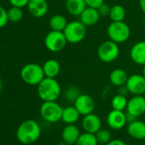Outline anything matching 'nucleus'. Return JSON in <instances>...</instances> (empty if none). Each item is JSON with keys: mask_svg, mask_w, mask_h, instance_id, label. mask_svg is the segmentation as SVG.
<instances>
[{"mask_svg": "<svg viewBox=\"0 0 145 145\" xmlns=\"http://www.w3.org/2000/svg\"><path fill=\"white\" fill-rule=\"evenodd\" d=\"M41 135V128L39 123L34 120H27L23 121L17 128V140L23 144H31L35 142Z\"/></svg>", "mask_w": 145, "mask_h": 145, "instance_id": "nucleus-1", "label": "nucleus"}, {"mask_svg": "<svg viewBox=\"0 0 145 145\" xmlns=\"http://www.w3.org/2000/svg\"><path fill=\"white\" fill-rule=\"evenodd\" d=\"M38 95L43 102L56 101L61 93V87L56 78L44 77L37 86Z\"/></svg>", "mask_w": 145, "mask_h": 145, "instance_id": "nucleus-2", "label": "nucleus"}, {"mask_svg": "<svg viewBox=\"0 0 145 145\" xmlns=\"http://www.w3.org/2000/svg\"><path fill=\"white\" fill-rule=\"evenodd\" d=\"M44 77L43 67L38 63H27L21 70L22 80L29 86H38Z\"/></svg>", "mask_w": 145, "mask_h": 145, "instance_id": "nucleus-3", "label": "nucleus"}, {"mask_svg": "<svg viewBox=\"0 0 145 145\" xmlns=\"http://www.w3.org/2000/svg\"><path fill=\"white\" fill-rule=\"evenodd\" d=\"M107 34L110 40L117 44H122L129 39L131 28L124 21L112 22L107 27Z\"/></svg>", "mask_w": 145, "mask_h": 145, "instance_id": "nucleus-4", "label": "nucleus"}, {"mask_svg": "<svg viewBox=\"0 0 145 145\" xmlns=\"http://www.w3.org/2000/svg\"><path fill=\"white\" fill-rule=\"evenodd\" d=\"M86 26L80 21H72L67 23L63 30V33L70 44H79L86 36Z\"/></svg>", "mask_w": 145, "mask_h": 145, "instance_id": "nucleus-5", "label": "nucleus"}, {"mask_svg": "<svg viewBox=\"0 0 145 145\" xmlns=\"http://www.w3.org/2000/svg\"><path fill=\"white\" fill-rule=\"evenodd\" d=\"M120 55L119 44L107 40L103 42L97 49V56L104 63H110L115 61Z\"/></svg>", "mask_w": 145, "mask_h": 145, "instance_id": "nucleus-6", "label": "nucleus"}, {"mask_svg": "<svg viewBox=\"0 0 145 145\" xmlns=\"http://www.w3.org/2000/svg\"><path fill=\"white\" fill-rule=\"evenodd\" d=\"M63 108L56 101L44 102L40 107L41 117L49 123H56L61 120Z\"/></svg>", "mask_w": 145, "mask_h": 145, "instance_id": "nucleus-7", "label": "nucleus"}, {"mask_svg": "<svg viewBox=\"0 0 145 145\" xmlns=\"http://www.w3.org/2000/svg\"><path fill=\"white\" fill-rule=\"evenodd\" d=\"M67 44V40L63 33L61 31L51 30L49 32L44 38V45L46 49L52 52L57 53L61 51Z\"/></svg>", "mask_w": 145, "mask_h": 145, "instance_id": "nucleus-8", "label": "nucleus"}, {"mask_svg": "<svg viewBox=\"0 0 145 145\" xmlns=\"http://www.w3.org/2000/svg\"><path fill=\"white\" fill-rule=\"evenodd\" d=\"M125 86L132 95H142L145 91V78L139 74H133L127 79Z\"/></svg>", "mask_w": 145, "mask_h": 145, "instance_id": "nucleus-9", "label": "nucleus"}, {"mask_svg": "<svg viewBox=\"0 0 145 145\" xmlns=\"http://www.w3.org/2000/svg\"><path fill=\"white\" fill-rule=\"evenodd\" d=\"M125 110L137 118L142 116L145 114V97L142 95H133L128 100Z\"/></svg>", "mask_w": 145, "mask_h": 145, "instance_id": "nucleus-10", "label": "nucleus"}, {"mask_svg": "<svg viewBox=\"0 0 145 145\" xmlns=\"http://www.w3.org/2000/svg\"><path fill=\"white\" fill-rule=\"evenodd\" d=\"M74 104V107L80 112V114L83 116L93 113L96 105L92 97H91L88 94H82V93L75 100Z\"/></svg>", "mask_w": 145, "mask_h": 145, "instance_id": "nucleus-11", "label": "nucleus"}, {"mask_svg": "<svg viewBox=\"0 0 145 145\" xmlns=\"http://www.w3.org/2000/svg\"><path fill=\"white\" fill-rule=\"evenodd\" d=\"M107 123L113 130H121L127 123L125 113L124 111L112 109L108 114Z\"/></svg>", "mask_w": 145, "mask_h": 145, "instance_id": "nucleus-12", "label": "nucleus"}, {"mask_svg": "<svg viewBox=\"0 0 145 145\" xmlns=\"http://www.w3.org/2000/svg\"><path fill=\"white\" fill-rule=\"evenodd\" d=\"M82 126L86 132L96 134L102 128V120L98 115L91 113L84 116L82 120Z\"/></svg>", "mask_w": 145, "mask_h": 145, "instance_id": "nucleus-13", "label": "nucleus"}, {"mask_svg": "<svg viewBox=\"0 0 145 145\" xmlns=\"http://www.w3.org/2000/svg\"><path fill=\"white\" fill-rule=\"evenodd\" d=\"M27 7L29 13L36 18L44 17L49 10V5L46 0H30Z\"/></svg>", "mask_w": 145, "mask_h": 145, "instance_id": "nucleus-14", "label": "nucleus"}, {"mask_svg": "<svg viewBox=\"0 0 145 145\" xmlns=\"http://www.w3.org/2000/svg\"><path fill=\"white\" fill-rule=\"evenodd\" d=\"M131 61L137 65H145V41H138L132 45L130 50Z\"/></svg>", "mask_w": 145, "mask_h": 145, "instance_id": "nucleus-15", "label": "nucleus"}, {"mask_svg": "<svg viewBox=\"0 0 145 145\" xmlns=\"http://www.w3.org/2000/svg\"><path fill=\"white\" fill-rule=\"evenodd\" d=\"M80 134V129L74 124H67L61 131V138L69 145H72L76 143Z\"/></svg>", "mask_w": 145, "mask_h": 145, "instance_id": "nucleus-16", "label": "nucleus"}, {"mask_svg": "<svg viewBox=\"0 0 145 145\" xmlns=\"http://www.w3.org/2000/svg\"><path fill=\"white\" fill-rule=\"evenodd\" d=\"M101 18V16L97 9L86 7V10L80 16V21L86 27H91L96 25Z\"/></svg>", "mask_w": 145, "mask_h": 145, "instance_id": "nucleus-17", "label": "nucleus"}, {"mask_svg": "<svg viewBox=\"0 0 145 145\" xmlns=\"http://www.w3.org/2000/svg\"><path fill=\"white\" fill-rule=\"evenodd\" d=\"M127 133L128 135L137 140L145 139V122L141 120H134L128 124L127 125Z\"/></svg>", "mask_w": 145, "mask_h": 145, "instance_id": "nucleus-18", "label": "nucleus"}, {"mask_svg": "<svg viewBox=\"0 0 145 145\" xmlns=\"http://www.w3.org/2000/svg\"><path fill=\"white\" fill-rule=\"evenodd\" d=\"M87 7L85 0H66L65 8L67 13L72 16H80Z\"/></svg>", "mask_w": 145, "mask_h": 145, "instance_id": "nucleus-19", "label": "nucleus"}, {"mask_svg": "<svg viewBox=\"0 0 145 145\" xmlns=\"http://www.w3.org/2000/svg\"><path fill=\"white\" fill-rule=\"evenodd\" d=\"M128 77L129 75L125 70L121 68H115L110 72L109 81L113 86L116 87H120L125 86Z\"/></svg>", "mask_w": 145, "mask_h": 145, "instance_id": "nucleus-20", "label": "nucleus"}, {"mask_svg": "<svg viewBox=\"0 0 145 145\" xmlns=\"http://www.w3.org/2000/svg\"><path fill=\"white\" fill-rule=\"evenodd\" d=\"M43 70L45 77L56 78L61 72V65L56 59H49L43 64Z\"/></svg>", "mask_w": 145, "mask_h": 145, "instance_id": "nucleus-21", "label": "nucleus"}, {"mask_svg": "<svg viewBox=\"0 0 145 145\" xmlns=\"http://www.w3.org/2000/svg\"><path fill=\"white\" fill-rule=\"evenodd\" d=\"M80 114L78 109L74 106H68L63 108L62 110V116L61 120L67 124H74L76 123L80 117Z\"/></svg>", "mask_w": 145, "mask_h": 145, "instance_id": "nucleus-22", "label": "nucleus"}, {"mask_svg": "<svg viewBox=\"0 0 145 145\" xmlns=\"http://www.w3.org/2000/svg\"><path fill=\"white\" fill-rule=\"evenodd\" d=\"M67 23L68 22H67V18L64 16L60 15V14H56V15L52 16L49 22V25H50L51 30L61 31V32H63V30L67 27Z\"/></svg>", "mask_w": 145, "mask_h": 145, "instance_id": "nucleus-23", "label": "nucleus"}, {"mask_svg": "<svg viewBox=\"0 0 145 145\" xmlns=\"http://www.w3.org/2000/svg\"><path fill=\"white\" fill-rule=\"evenodd\" d=\"M126 13L125 8L120 5H114L111 6L109 18L112 22H123L125 18Z\"/></svg>", "mask_w": 145, "mask_h": 145, "instance_id": "nucleus-24", "label": "nucleus"}, {"mask_svg": "<svg viewBox=\"0 0 145 145\" xmlns=\"http://www.w3.org/2000/svg\"><path fill=\"white\" fill-rule=\"evenodd\" d=\"M127 103H128V100L125 97V96H123V95H120V94L118 93L117 95H115L112 98L111 106H112L113 109L124 111V110L126 109Z\"/></svg>", "mask_w": 145, "mask_h": 145, "instance_id": "nucleus-25", "label": "nucleus"}, {"mask_svg": "<svg viewBox=\"0 0 145 145\" xmlns=\"http://www.w3.org/2000/svg\"><path fill=\"white\" fill-rule=\"evenodd\" d=\"M98 142L97 140L96 135L89 132H84L80 134L79 139L77 140L75 145H97Z\"/></svg>", "mask_w": 145, "mask_h": 145, "instance_id": "nucleus-26", "label": "nucleus"}, {"mask_svg": "<svg viewBox=\"0 0 145 145\" xmlns=\"http://www.w3.org/2000/svg\"><path fill=\"white\" fill-rule=\"evenodd\" d=\"M7 15H8L9 22H11L13 23L19 22L23 18V11L22 8H18V7L12 6L10 9L7 10Z\"/></svg>", "mask_w": 145, "mask_h": 145, "instance_id": "nucleus-27", "label": "nucleus"}, {"mask_svg": "<svg viewBox=\"0 0 145 145\" xmlns=\"http://www.w3.org/2000/svg\"><path fill=\"white\" fill-rule=\"evenodd\" d=\"M81 94L80 90L75 86H68L65 92H64V98L67 101V102H72L74 103L75 100L80 97V95Z\"/></svg>", "mask_w": 145, "mask_h": 145, "instance_id": "nucleus-28", "label": "nucleus"}, {"mask_svg": "<svg viewBox=\"0 0 145 145\" xmlns=\"http://www.w3.org/2000/svg\"><path fill=\"white\" fill-rule=\"evenodd\" d=\"M97 140L100 144H107L111 141V133L107 129H100L96 134Z\"/></svg>", "mask_w": 145, "mask_h": 145, "instance_id": "nucleus-29", "label": "nucleus"}, {"mask_svg": "<svg viewBox=\"0 0 145 145\" xmlns=\"http://www.w3.org/2000/svg\"><path fill=\"white\" fill-rule=\"evenodd\" d=\"M8 22H9V20H8L7 10H5L4 7L0 5V28H2L5 26H6Z\"/></svg>", "mask_w": 145, "mask_h": 145, "instance_id": "nucleus-30", "label": "nucleus"}, {"mask_svg": "<svg viewBox=\"0 0 145 145\" xmlns=\"http://www.w3.org/2000/svg\"><path fill=\"white\" fill-rule=\"evenodd\" d=\"M97 10H98V12H99V14H100L101 16L106 17V16H109L110 10H111V7L108 4L103 3L102 5H100L97 8Z\"/></svg>", "mask_w": 145, "mask_h": 145, "instance_id": "nucleus-31", "label": "nucleus"}, {"mask_svg": "<svg viewBox=\"0 0 145 145\" xmlns=\"http://www.w3.org/2000/svg\"><path fill=\"white\" fill-rule=\"evenodd\" d=\"M10 4L14 7L18 8H23L25 6H27L30 0H9Z\"/></svg>", "mask_w": 145, "mask_h": 145, "instance_id": "nucleus-32", "label": "nucleus"}, {"mask_svg": "<svg viewBox=\"0 0 145 145\" xmlns=\"http://www.w3.org/2000/svg\"><path fill=\"white\" fill-rule=\"evenodd\" d=\"M88 7L97 9L100 5L104 3V0H85Z\"/></svg>", "mask_w": 145, "mask_h": 145, "instance_id": "nucleus-33", "label": "nucleus"}, {"mask_svg": "<svg viewBox=\"0 0 145 145\" xmlns=\"http://www.w3.org/2000/svg\"><path fill=\"white\" fill-rule=\"evenodd\" d=\"M106 145H126L125 142L120 139H114L111 140L109 142H108Z\"/></svg>", "mask_w": 145, "mask_h": 145, "instance_id": "nucleus-34", "label": "nucleus"}, {"mask_svg": "<svg viewBox=\"0 0 145 145\" xmlns=\"http://www.w3.org/2000/svg\"><path fill=\"white\" fill-rule=\"evenodd\" d=\"M125 117H126V121H127L128 124L137 120V117H135L134 115H132V114H129L127 112H125Z\"/></svg>", "mask_w": 145, "mask_h": 145, "instance_id": "nucleus-35", "label": "nucleus"}, {"mask_svg": "<svg viewBox=\"0 0 145 145\" xmlns=\"http://www.w3.org/2000/svg\"><path fill=\"white\" fill-rule=\"evenodd\" d=\"M119 88H120L119 94L123 95V96H126V95L129 93V91H128V90H127V88H126V86H120V87H119Z\"/></svg>", "mask_w": 145, "mask_h": 145, "instance_id": "nucleus-36", "label": "nucleus"}, {"mask_svg": "<svg viewBox=\"0 0 145 145\" xmlns=\"http://www.w3.org/2000/svg\"><path fill=\"white\" fill-rule=\"evenodd\" d=\"M139 6L143 14H145V0H139Z\"/></svg>", "mask_w": 145, "mask_h": 145, "instance_id": "nucleus-37", "label": "nucleus"}, {"mask_svg": "<svg viewBox=\"0 0 145 145\" xmlns=\"http://www.w3.org/2000/svg\"><path fill=\"white\" fill-rule=\"evenodd\" d=\"M57 145H69L68 143H67L66 142H64V141H62V142H59Z\"/></svg>", "mask_w": 145, "mask_h": 145, "instance_id": "nucleus-38", "label": "nucleus"}, {"mask_svg": "<svg viewBox=\"0 0 145 145\" xmlns=\"http://www.w3.org/2000/svg\"><path fill=\"white\" fill-rule=\"evenodd\" d=\"M2 87H3V83H2V80H0V92L2 91Z\"/></svg>", "mask_w": 145, "mask_h": 145, "instance_id": "nucleus-39", "label": "nucleus"}, {"mask_svg": "<svg viewBox=\"0 0 145 145\" xmlns=\"http://www.w3.org/2000/svg\"><path fill=\"white\" fill-rule=\"evenodd\" d=\"M142 75H143L144 78H145V65L143 66V68H142Z\"/></svg>", "mask_w": 145, "mask_h": 145, "instance_id": "nucleus-40", "label": "nucleus"}, {"mask_svg": "<svg viewBox=\"0 0 145 145\" xmlns=\"http://www.w3.org/2000/svg\"><path fill=\"white\" fill-rule=\"evenodd\" d=\"M142 23H143V25H144V27H145V14H144L143 19H142Z\"/></svg>", "mask_w": 145, "mask_h": 145, "instance_id": "nucleus-41", "label": "nucleus"}, {"mask_svg": "<svg viewBox=\"0 0 145 145\" xmlns=\"http://www.w3.org/2000/svg\"><path fill=\"white\" fill-rule=\"evenodd\" d=\"M142 96H143V97H145V91H144V93H143V94H142Z\"/></svg>", "mask_w": 145, "mask_h": 145, "instance_id": "nucleus-42", "label": "nucleus"}, {"mask_svg": "<svg viewBox=\"0 0 145 145\" xmlns=\"http://www.w3.org/2000/svg\"><path fill=\"white\" fill-rule=\"evenodd\" d=\"M64 1H66V0H64Z\"/></svg>", "mask_w": 145, "mask_h": 145, "instance_id": "nucleus-43", "label": "nucleus"}, {"mask_svg": "<svg viewBox=\"0 0 145 145\" xmlns=\"http://www.w3.org/2000/svg\"><path fill=\"white\" fill-rule=\"evenodd\" d=\"M144 145H145V144H144Z\"/></svg>", "mask_w": 145, "mask_h": 145, "instance_id": "nucleus-44", "label": "nucleus"}]
</instances>
